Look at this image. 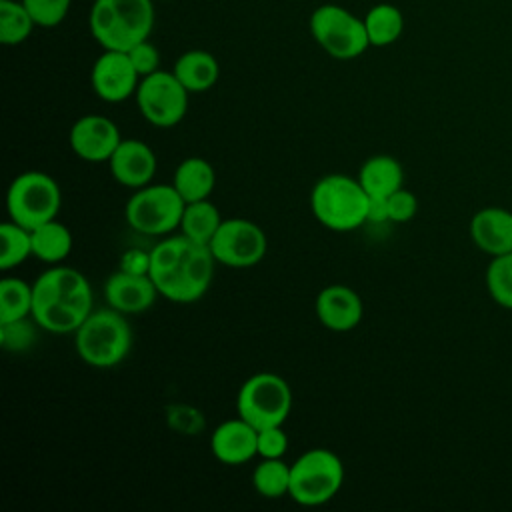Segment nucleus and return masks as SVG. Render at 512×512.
Masks as SVG:
<instances>
[{
	"mask_svg": "<svg viewBox=\"0 0 512 512\" xmlns=\"http://www.w3.org/2000/svg\"><path fill=\"white\" fill-rule=\"evenodd\" d=\"M486 288L498 306L512 310V252L492 256L486 268Z\"/></svg>",
	"mask_w": 512,
	"mask_h": 512,
	"instance_id": "obj_30",
	"label": "nucleus"
},
{
	"mask_svg": "<svg viewBox=\"0 0 512 512\" xmlns=\"http://www.w3.org/2000/svg\"><path fill=\"white\" fill-rule=\"evenodd\" d=\"M258 430L244 418L220 422L210 436V450L214 458L226 466H240L258 456Z\"/></svg>",
	"mask_w": 512,
	"mask_h": 512,
	"instance_id": "obj_18",
	"label": "nucleus"
},
{
	"mask_svg": "<svg viewBox=\"0 0 512 512\" xmlns=\"http://www.w3.org/2000/svg\"><path fill=\"white\" fill-rule=\"evenodd\" d=\"M364 26L370 46L384 48L394 44L404 32V14L390 2L374 4L364 16Z\"/></svg>",
	"mask_w": 512,
	"mask_h": 512,
	"instance_id": "obj_24",
	"label": "nucleus"
},
{
	"mask_svg": "<svg viewBox=\"0 0 512 512\" xmlns=\"http://www.w3.org/2000/svg\"><path fill=\"white\" fill-rule=\"evenodd\" d=\"M128 56H130L136 72L140 74V78L160 70V52L150 40H142V42L134 44L128 50Z\"/></svg>",
	"mask_w": 512,
	"mask_h": 512,
	"instance_id": "obj_35",
	"label": "nucleus"
},
{
	"mask_svg": "<svg viewBox=\"0 0 512 512\" xmlns=\"http://www.w3.org/2000/svg\"><path fill=\"white\" fill-rule=\"evenodd\" d=\"M172 184L184 198V202L206 200L216 186V172L208 160L200 156H190L176 166Z\"/></svg>",
	"mask_w": 512,
	"mask_h": 512,
	"instance_id": "obj_22",
	"label": "nucleus"
},
{
	"mask_svg": "<svg viewBox=\"0 0 512 512\" xmlns=\"http://www.w3.org/2000/svg\"><path fill=\"white\" fill-rule=\"evenodd\" d=\"M368 222H374V224H382L388 220V204H386V198H374V196H368V216H366Z\"/></svg>",
	"mask_w": 512,
	"mask_h": 512,
	"instance_id": "obj_37",
	"label": "nucleus"
},
{
	"mask_svg": "<svg viewBox=\"0 0 512 512\" xmlns=\"http://www.w3.org/2000/svg\"><path fill=\"white\" fill-rule=\"evenodd\" d=\"M172 72L190 94H200L210 90L218 82L220 64L208 50L194 48L182 52L176 58Z\"/></svg>",
	"mask_w": 512,
	"mask_h": 512,
	"instance_id": "obj_20",
	"label": "nucleus"
},
{
	"mask_svg": "<svg viewBox=\"0 0 512 512\" xmlns=\"http://www.w3.org/2000/svg\"><path fill=\"white\" fill-rule=\"evenodd\" d=\"M0 268L12 270L32 256V232L12 220L0 224Z\"/></svg>",
	"mask_w": 512,
	"mask_h": 512,
	"instance_id": "obj_29",
	"label": "nucleus"
},
{
	"mask_svg": "<svg viewBox=\"0 0 512 512\" xmlns=\"http://www.w3.org/2000/svg\"><path fill=\"white\" fill-rule=\"evenodd\" d=\"M76 354L92 368L118 366L132 348V328L114 308L92 310L74 332Z\"/></svg>",
	"mask_w": 512,
	"mask_h": 512,
	"instance_id": "obj_5",
	"label": "nucleus"
},
{
	"mask_svg": "<svg viewBox=\"0 0 512 512\" xmlns=\"http://www.w3.org/2000/svg\"><path fill=\"white\" fill-rule=\"evenodd\" d=\"M386 204H388V220L398 222V224L412 220L418 210L416 196L406 188H400L394 194H390L386 198Z\"/></svg>",
	"mask_w": 512,
	"mask_h": 512,
	"instance_id": "obj_34",
	"label": "nucleus"
},
{
	"mask_svg": "<svg viewBox=\"0 0 512 512\" xmlns=\"http://www.w3.org/2000/svg\"><path fill=\"white\" fill-rule=\"evenodd\" d=\"M208 246L218 264L250 268L266 256L268 240L256 222L248 218H224Z\"/></svg>",
	"mask_w": 512,
	"mask_h": 512,
	"instance_id": "obj_12",
	"label": "nucleus"
},
{
	"mask_svg": "<svg viewBox=\"0 0 512 512\" xmlns=\"http://www.w3.org/2000/svg\"><path fill=\"white\" fill-rule=\"evenodd\" d=\"M186 202L174 184H146L128 198L124 216L132 230L144 236H168L180 228Z\"/></svg>",
	"mask_w": 512,
	"mask_h": 512,
	"instance_id": "obj_9",
	"label": "nucleus"
},
{
	"mask_svg": "<svg viewBox=\"0 0 512 512\" xmlns=\"http://www.w3.org/2000/svg\"><path fill=\"white\" fill-rule=\"evenodd\" d=\"M72 152L86 162H108L122 142L116 122L102 114L80 116L68 134Z\"/></svg>",
	"mask_w": 512,
	"mask_h": 512,
	"instance_id": "obj_14",
	"label": "nucleus"
},
{
	"mask_svg": "<svg viewBox=\"0 0 512 512\" xmlns=\"http://www.w3.org/2000/svg\"><path fill=\"white\" fill-rule=\"evenodd\" d=\"M32 302V284L16 276H6L0 280V324L30 318Z\"/></svg>",
	"mask_w": 512,
	"mask_h": 512,
	"instance_id": "obj_26",
	"label": "nucleus"
},
{
	"mask_svg": "<svg viewBox=\"0 0 512 512\" xmlns=\"http://www.w3.org/2000/svg\"><path fill=\"white\" fill-rule=\"evenodd\" d=\"M314 310L318 322L332 332L354 330L364 316L362 298L346 284H330L322 288L316 296Z\"/></svg>",
	"mask_w": 512,
	"mask_h": 512,
	"instance_id": "obj_17",
	"label": "nucleus"
},
{
	"mask_svg": "<svg viewBox=\"0 0 512 512\" xmlns=\"http://www.w3.org/2000/svg\"><path fill=\"white\" fill-rule=\"evenodd\" d=\"M32 318L52 334H74L92 312V288L88 278L64 264H54L32 284Z\"/></svg>",
	"mask_w": 512,
	"mask_h": 512,
	"instance_id": "obj_2",
	"label": "nucleus"
},
{
	"mask_svg": "<svg viewBox=\"0 0 512 512\" xmlns=\"http://www.w3.org/2000/svg\"><path fill=\"white\" fill-rule=\"evenodd\" d=\"M90 84L100 100L118 104L136 94L140 74L136 72L128 52L102 50V54L92 64Z\"/></svg>",
	"mask_w": 512,
	"mask_h": 512,
	"instance_id": "obj_13",
	"label": "nucleus"
},
{
	"mask_svg": "<svg viewBox=\"0 0 512 512\" xmlns=\"http://www.w3.org/2000/svg\"><path fill=\"white\" fill-rule=\"evenodd\" d=\"M310 34L336 60H354L370 46L364 18L340 4H320L314 8L310 14Z\"/></svg>",
	"mask_w": 512,
	"mask_h": 512,
	"instance_id": "obj_10",
	"label": "nucleus"
},
{
	"mask_svg": "<svg viewBox=\"0 0 512 512\" xmlns=\"http://www.w3.org/2000/svg\"><path fill=\"white\" fill-rule=\"evenodd\" d=\"M256 446L260 458H282L288 450V434L282 426L260 428Z\"/></svg>",
	"mask_w": 512,
	"mask_h": 512,
	"instance_id": "obj_33",
	"label": "nucleus"
},
{
	"mask_svg": "<svg viewBox=\"0 0 512 512\" xmlns=\"http://www.w3.org/2000/svg\"><path fill=\"white\" fill-rule=\"evenodd\" d=\"M216 264L210 246L176 234L150 250L148 274L162 298L174 304H192L208 292Z\"/></svg>",
	"mask_w": 512,
	"mask_h": 512,
	"instance_id": "obj_1",
	"label": "nucleus"
},
{
	"mask_svg": "<svg viewBox=\"0 0 512 512\" xmlns=\"http://www.w3.org/2000/svg\"><path fill=\"white\" fill-rule=\"evenodd\" d=\"M34 326H38V324L32 316L16 320V322L0 324L2 348L10 350V352H24L26 348H30L34 344V336H36Z\"/></svg>",
	"mask_w": 512,
	"mask_h": 512,
	"instance_id": "obj_32",
	"label": "nucleus"
},
{
	"mask_svg": "<svg viewBox=\"0 0 512 512\" xmlns=\"http://www.w3.org/2000/svg\"><path fill=\"white\" fill-rule=\"evenodd\" d=\"M88 28L102 50L128 52L134 44L148 40L154 28L152 0H94Z\"/></svg>",
	"mask_w": 512,
	"mask_h": 512,
	"instance_id": "obj_3",
	"label": "nucleus"
},
{
	"mask_svg": "<svg viewBox=\"0 0 512 512\" xmlns=\"http://www.w3.org/2000/svg\"><path fill=\"white\" fill-rule=\"evenodd\" d=\"M252 486L264 498L288 496L290 464L282 458H260L252 472Z\"/></svg>",
	"mask_w": 512,
	"mask_h": 512,
	"instance_id": "obj_27",
	"label": "nucleus"
},
{
	"mask_svg": "<svg viewBox=\"0 0 512 512\" xmlns=\"http://www.w3.org/2000/svg\"><path fill=\"white\" fill-rule=\"evenodd\" d=\"M134 98L146 122L156 128H172L186 116L190 92L172 70L160 68L140 78Z\"/></svg>",
	"mask_w": 512,
	"mask_h": 512,
	"instance_id": "obj_11",
	"label": "nucleus"
},
{
	"mask_svg": "<svg viewBox=\"0 0 512 512\" xmlns=\"http://www.w3.org/2000/svg\"><path fill=\"white\" fill-rule=\"evenodd\" d=\"M292 410V388L274 372H258L244 380L236 396V412L256 430L284 426Z\"/></svg>",
	"mask_w": 512,
	"mask_h": 512,
	"instance_id": "obj_8",
	"label": "nucleus"
},
{
	"mask_svg": "<svg viewBox=\"0 0 512 512\" xmlns=\"http://www.w3.org/2000/svg\"><path fill=\"white\" fill-rule=\"evenodd\" d=\"M62 192L58 182L40 170L18 174L6 192V208L12 222L34 230L58 216Z\"/></svg>",
	"mask_w": 512,
	"mask_h": 512,
	"instance_id": "obj_7",
	"label": "nucleus"
},
{
	"mask_svg": "<svg viewBox=\"0 0 512 512\" xmlns=\"http://www.w3.org/2000/svg\"><path fill=\"white\" fill-rule=\"evenodd\" d=\"M470 236L490 256L512 252V212L498 206L478 210L470 220Z\"/></svg>",
	"mask_w": 512,
	"mask_h": 512,
	"instance_id": "obj_19",
	"label": "nucleus"
},
{
	"mask_svg": "<svg viewBox=\"0 0 512 512\" xmlns=\"http://www.w3.org/2000/svg\"><path fill=\"white\" fill-rule=\"evenodd\" d=\"M148 264H150V252H142V250H130L124 254L122 260V270L128 272H140V274H148Z\"/></svg>",
	"mask_w": 512,
	"mask_h": 512,
	"instance_id": "obj_36",
	"label": "nucleus"
},
{
	"mask_svg": "<svg viewBox=\"0 0 512 512\" xmlns=\"http://www.w3.org/2000/svg\"><path fill=\"white\" fill-rule=\"evenodd\" d=\"M36 26L54 28L64 22L70 12L72 0H22Z\"/></svg>",
	"mask_w": 512,
	"mask_h": 512,
	"instance_id": "obj_31",
	"label": "nucleus"
},
{
	"mask_svg": "<svg viewBox=\"0 0 512 512\" xmlns=\"http://www.w3.org/2000/svg\"><path fill=\"white\" fill-rule=\"evenodd\" d=\"M36 22L22 0H0V42L18 46L28 40Z\"/></svg>",
	"mask_w": 512,
	"mask_h": 512,
	"instance_id": "obj_28",
	"label": "nucleus"
},
{
	"mask_svg": "<svg viewBox=\"0 0 512 512\" xmlns=\"http://www.w3.org/2000/svg\"><path fill=\"white\" fill-rule=\"evenodd\" d=\"M344 484V464L328 448H310L290 464L288 496L300 506L330 502Z\"/></svg>",
	"mask_w": 512,
	"mask_h": 512,
	"instance_id": "obj_6",
	"label": "nucleus"
},
{
	"mask_svg": "<svg viewBox=\"0 0 512 512\" xmlns=\"http://www.w3.org/2000/svg\"><path fill=\"white\" fill-rule=\"evenodd\" d=\"M112 178L132 190H138L152 182L158 160L150 144L138 138H122L118 148L108 160Z\"/></svg>",
	"mask_w": 512,
	"mask_h": 512,
	"instance_id": "obj_16",
	"label": "nucleus"
},
{
	"mask_svg": "<svg viewBox=\"0 0 512 512\" xmlns=\"http://www.w3.org/2000/svg\"><path fill=\"white\" fill-rule=\"evenodd\" d=\"M32 232V256L50 266L60 264L72 252V232L56 218L36 226Z\"/></svg>",
	"mask_w": 512,
	"mask_h": 512,
	"instance_id": "obj_23",
	"label": "nucleus"
},
{
	"mask_svg": "<svg viewBox=\"0 0 512 512\" xmlns=\"http://www.w3.org/2000/svg\"><path fill=\"white\" fill-rule=\"evenodd\" d=\"M310 210L324 228L350 232L368 222V194L358 178L348 174H326L310 192Z\"/></svg>",
	"mask_w": 512,
	"mask_h": 512,
	"instance_id": "obj_4",
	"label": "nucleus"
},
{
	"mask_svg": "<svg viewBox=\"0 0 512 512\" xmlns=\"http://www.w3.org/2000/svg\"><path fill=\"white\" fill-rule=\"evenodd\" d=\"M222 220L224 218L220 216V210L210 202V198L186 202V208L180 220V234L208 246L214 234L218 232Z\"/></svg>",
	"mask_w": 512,
	"mask_h": 512,
	"instance_id": "obj_25",
	"label": "nucleus"
},
{
	"mask_svg": "<svg viewBox=\"0 0 512 512\" xmlns=\"http://www.w3.org/2000/svg\"><path fill=\"white\" fill-rule=\"evenodd\" d=\"M160 296L150 274L118 270L104 282V300L122 314H140L154 306Z\"/></svg>",
	"mask_w": 512,
	"mask_h": 512,
	"instance_id": "obj_15",
	"label": "nucleus"
},
{
	"mask_svg": "<svg viewBox=\"0 0 512 512\" xmlns=\"http://www.w3.org/2000/svg\"><path fill=\"white\" fill-rule=\"evenodd\" d=\"M356 178L368 196L388 198L402 188L404 170L394 156L374 154L364 160Z\"/></svg>",
	"mask_w": 512,
	"mask_h": 512,
	"instance_id": "obj_21",
	"label": "nucleus"
}]
</instances>
